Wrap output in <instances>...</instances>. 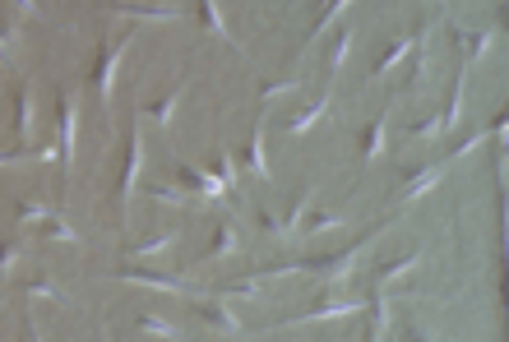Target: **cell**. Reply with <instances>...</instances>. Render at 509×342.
I'll return each mask as SVG.
<instances>
[{"label":"cell","mask_w":509,"mask_h":342,"mask_svg":"<svg viewBox=\"0 0 509 342\" xmlns=\"http://www.w3.org/2000/svg\"><path fill=\"white\" fill-rule=\"evenodd\" d=\"M361 250H366V241H356V245L347 250V254H338V259H315V264H310V273H329V278L338 282V278H347V273H352V264L361 259Z\"/></svg>","instance_id":"cell-1"},{"label":"cell","mask_w":509,"mask_h":342,"mask_svg":"<svg viewBox=\"0 0 509 342\" xmlns=\"http://www.w3.org/2000/svg\"><path fill=\"white\" fill-rule=\"evenodd\" d=\"M139 167H144V143H139V130L130 134V162H125V181H121V199L135 194V181H139Z\"/></svg>","instance_id":"cell-2"},{"label":"cell","mask_w":509,"mask_h":342,"mask_svg":"<svg viewBox=\"0 0 509 342\" xmlns=\"http://www.w3.org/2000/svg\"><path fill=\"white\" fill-rule=\"evenodd\" d=\"M121 278H125V282H148V287H157V292H171V296H181V292H185V282L162 278V273H139V268H121Z\"/></svg>","instance_id":"cell-3"},{"label":"cell","mask_w":509,"mask_h":342,"mask_svg":"<svg viewBox=\"0 0 509 342\" xmlns=\"http://www.w3.org/2000/svg\"><path fill=\"white\" fill-rule=\"evenodd\" d=\"M440 176H445V167H440V162H435V167H426V171H416L412 181L403 185V199H416V194H426V190H431Z\"/></svg>","instance_id":"cell-4"},{"label":"cell","mask_w":509,"mask_h":342,"mask_svg":"<svg viewBox=\"0 0 509 342\" xmlns=\"http://www.w3.org/2000/svg\"><path fill=\"white\" fill-rule=\"evenodd\" d=\"M324 111H329V97H320V102H315V107H306V111H296L292 121H287V130H292V134H306V130L320 121Z\"/></svg>","instance_id":"cell-5"},{"label":"cell","mask_w":509,"mask_h":342,"mask_svg":"<svg viewBox=\"0 0 509 342\" xmlns=\"http://www.w3.org/2000/svg\"><path fill=\"white\" fill-rule=\"evenodd\" d=\"M181 176H185L195 190H200L204 199H222V181H218V176H204V171H190V167H185Z\"/></svg>","instance_id":"cell-6"},{"label":"cell","mask_w":509,"mask_h":342,"mask_svg":"<svg viewBox=\"0 0 509 342\" xmlns=\"http://www.w3.org/2000/svg\"><path fill=\"white\" fill-rule=\"evenodd\" d=\"M121 51H125V42H116V47H111V56L102 61V74H97V83H102V97H111V83H116V65H121Z\"/></svg>","instance_id":"cell-7"},{"label":"cell","mask_w":509,"mask_h":342,"mask_svg":"<svg viewBox=\"0 0 509 342\" xmlns=\"http://www.w3.org/2000/svg\"><path fill=\"white\" fill-rule=\"evenodd\" d=\"M200 314L209 319L213 328H222V333H241V324H236V314L231 310H218V305H200Z\"/></svg>","instance_id":"cell-8"},{"label":"cell","mask_w":509,"mask_h":342,"mask_svg":"<svg viewBox=\"0 0 509 342\" xmlns=\"http://www.w3.org/2000/svg\"><path fill=\"white\" fill-rule=\"evenodd\" d=\"M459 116H463V83H454V97H449V111L440 116V130H459Z\"/></svg>","instance_id":"cell-9"},{"label":"cell","mask_w":509,"mask_h":342,"mask_svg":"<svg viewBox=\"0 0 509 342\" xmlns=\"http://www.w3.org/2000/svg\"><path fill=\"white\" fill-rule=\"evenodd\" d=\"M380 153H385V121H375V125H370L366 143H361V157H380Z\"/></svg>","instance_id":"cell-10"},{"label":"cell","mask_w":509,"mask_h":342,"mask_svg":"<svg viewBox=\"0 0 509 342\" xmlns=\"http://www.w3.org/2000/svg\"><path fill=\"white\" fill-rule=\"evenodd\" d=\"M139 328H144V333H153V338H176V328H171L162 314H144V319H139Z\"/></svg>","instance_id":"cell-11"},{"label":"cell","mask_w":509,"mask_h":342,"mask_svg":"<svg viewBox=\"0 0 509 342\" xmlns=\"http://www.w3.org/2000/svg\"><path fill=\"white\" fill-rule=\"evenodd\" d=\"M459 37H463V42H468V56H472V61L491 51V32H459Z\"/></svg>","instance_id":"cell-12"},{"label":"cell","mask_w":509,"mask_h":342,"mask_svg":"<svg viewBox=\"0 0 509 342\" xmlns=\"http://www.w3.org/2000/svg\"><path fill=\"white\" fill-rule=\"evenodd\" d=\"M250 171H260V176H269V162H264V130L260 134H255V139H250Z\"/></svg>","instance_id":"cell-13"},{"label":"cell","mask_w":509,"mask_h":342,"mask_svg":"<svg viewBox=\"0 0 509 342\" xmlns=\"http://www.w3.org/2000/svg\"><path fill=\"white\" fill-rule=\"evenodd\" d=\"M407 47H412V42H403V37H398V42L389 47V56H385V61H380V70H375V74H389V70H394V65H398L403 56H407Z\"/></svg>","instance_id":"cell-14"},{"label":"cell","mask_w":509,"mask_h":342,"mask_svg":"<svg viewBox=\"0 0 509 342\" xmlns=\"http://www.w3.org/2000/svg\"><path fill=\"white\" fill-rule=\"evenodd\" d=\"M412 264H416V254H407V259H394L389 268H380V282H398V278H403V273H407Z\"/></svg>","instance_id":"cell-15"},{"label":"cell","mask_w":509,"mask_h":342,"mask_svg":"<svg viewBox=\"0 0 509 342\" xmlns=\"http://www.w3.org/2000/svg\"><path fill=\"white\" fill-rule=\"evenodd\" d=\"M28 296H42V301H65V292L56 287V282H46V278H37V282H32V287H28Z\"/></svg>","instance_id":"cell-16"},{"label":"cell","mask_w":509,"mask_h":342,"mask_svg":"<svg viewBox=\"0 0 509 342\" xmlns=\"http://www.w3.org/2000/svg\"><path fill=\"white\" fill-rule=\"evenodd\" d=\"M231 250H236V236H231V227H218L213 250H209V254H231Z\"/></svg>","instance_id":"cell-17"},{"label":"cell","mask_w":509,"mask_h":342,"mask_svg":"<svg viewBox=\"0 0 509 342\" xmlns=\"http://www.w3.org/2000/svg\"><path fill=\"white\" fill-rule=\"evenodd\" d=\"M222 296H260V278H241V282H231V287H222Z\"/></svg>","instance_id":"cell-18"},{"label":"cell","mask_w":509,"mask_h":342,"mask_svg":"<svg viewBox=\"0 0 509 342\" xmlns=\"http://www.w3.org/2000/svg\"><path fill=\"white\" fill-rule=\"evenodd\" d=\"M19 254H23V250H19L15 241H10V245H0V278H5V273L19 264Z\"/></svg>","instance_id":"cell-19"},{"label":"cell","mask_w":509,"mask_h":342,"mask_svg":"<svg viewBox=\"0 0 509 342\" xmlns=\"http://www.w3.org/2000/svg\"><path fill=\"white\" fill-rule=\"evenodd\" d=\"M200 14H204V23H209L213 32H227V19L218 14V5H200Z\"/></svg>","instance_id":"cell-20"},{"label":"cell","mask_w":509,"mask_h":342,"mask_svg":"<svg viewBox=\"0 0 509 342\" xmlns=\"http://www.w3.org/2000/svg\"><path fill=\"white\" fill-rule=\"evenodd\" d=\"M19 130H23V134L32 130V97L28 93H19Z\"/></svg>","instance_id":"cell-21"},{"label":"cell","mask_w":509,"mask_h":342,"mask_svg":"<svg viewBox=\"0 0 509 342\" xmlns=\"http://www.w3.org/2000/svg\"><path fill=\"white\" fill-rule=\"evenodd\" d=\"M347 310H356V305H320V310L301 314V324H310V319H324V314H347Z\"/></svg>","instance_id":"cell-22"},{"label":"cell","mask_w":509,"mask_h":342,"mask_svg":"<svg viewBox=\"0 0 509 342\" xmlns=\"http://www.w3.org/2000/svg\"><path fill=\"white\" fill-rule=\"evenodd\" d=\"M42 218H46L42 203H19V222H42Z\"/></svg>","instance_id":"cell-23"},{"label":"cell","mask_w":509,"mask_h":342,"mask_svg":"<svg viewBox=\"0 0 509 342\" xmlns=\"http://www.w3.org/2000/svg\"><path fill=\"white\" fill-rule=\"evenodd\" d=\"M347 47H352V32H343V37H338V47H334V56H329V65H334V70H338V65L347 61Z\"/></svg>","instance_id":"cell-24"},{"label":"cell","mask_w":509,"mask_h":342,"mask_svg":"<svg viewBox=\"0 0 509 342\" xmlns=\"http://www.w3.org/2000/svg\"><path fill=\"white\" fill-rule=\"evenodd\" d=\"M218 176H222L227 185H236V171H231V153H218Z\"/></svg>","instance_id":"cell-25"},{"label":"cell","mask_w":509,"mask_h":342,"mask_svg":"<svg viewBox=\"0 0 509 342\" xmlns=\"http://www.w3.org/2000/svg\"><path fill=\"white\" fill-rule=\"evenodd\" d=\"M171 245V232H162L157 241H148V245H139V254H157V250H167Z\"/></svg>","instance_id":"cell-26"},{"label":"cell","mask_w":509,"mask_h":342,"mask_svg":"<svg viewBox=\"0 0 509 342\" xmlns=\"http://www.w3.org/2000/svg\"><path fill=\"white\" fill-rule=\"evenodd\" d=\"M148 194H157V199H167V203H185V194H176L167 185H148Z\"/></svg>","instance_id":"cell-27"},{"label":"cell","mask_w":509,"mask_h":342,"mask_svg":"<svg viewBox=\"0 0 509 342\" xmlns=\"http://www.w3.org/2000/svg\"><path fill=\"white\" fill-rule=\"evenodd\" d=\"M46 241H75V232H70L65 222H51V232H46Z\"/></svg>","instance_id":"cell-28"},{"label":"cell","mask_w":509,"mask_h":342,"mask_svg":"<svg viewBox=\"0 0 509 342\" xmlns=\"http://www.w3.org/2000/svg\"><path fill=\"white\" fill-rule=\"evenodd\" d=\"M329 227H338V218H329V213H324V218H315V222H310V232H329Z\"/></svg>","instance_id":"cell-29"}]
</instances>
